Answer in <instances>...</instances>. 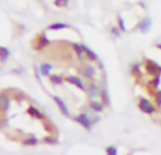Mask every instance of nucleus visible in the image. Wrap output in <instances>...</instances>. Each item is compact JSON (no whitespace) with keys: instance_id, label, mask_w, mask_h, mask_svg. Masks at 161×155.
<instances>
[{"instance_id":"20e7f679","label":"nucleus","mask_w":161,"mask_h":155,"mask_svg":"<svg viewBox=\"0 0 161 155\" xmlns=\"http://www.w3.org/2000/svg\"><path fill=\"white\" fill-rule=\"evenodd\" d=\"M8 54H9V52L7 49H5V48L0 49V59H1L2 61L5 60L6 57L8 56Z\"/></svg>"},{"instance_id":"f257e3e1","label":"nucleus","mask_w":161,"mask_h":155,"mask_svg":"<svg viewBox=\"0 0 161 155\" xmlns=\"http://www.w3.org/2000/svg\"><path fill=\"white\" fill-rule=\"evenodd\" d=\"M50 93L68 114L77 120H89L106 105L105 81L100 63L77 41L70 43L65 68L59 73L47 72Z\"/></svg>"},{"instance_id":"f03ea898","label":"nucleus","mask_w":161,"mask_h":155,"mask_svg":"<svg viewBox=\"0 0 161 155\" xmlns=\"http://www.w3.org/2000/svg\"><path fill=\"white\" fill-rule=\"evenodd\" d=\"M0 132L13 143L24 146L56 142L55 125L38 105L19 92H0Z\"/></svg>"},{"instance_id":"7ed1b4c3","label":"nucleus","mask_w":161,"mask_h":155,"mask_svg":"<svg viewBox=\"0 0 161 155\" xmlns=\"http://www.w3.org/2000/svg\"><path fill=\"white\" fill-rule=\"evenodd\" d=\"M132 78L139 107L161 124V48L151 49L137 61Z\"/></svg>"}]
</instances>
